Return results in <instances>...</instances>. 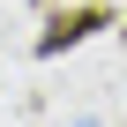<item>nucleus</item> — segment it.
Returning <instances> with one entry per match:
<instances>
[{"mask_svg": "<svg viewBox=\"0 0 127 127\" xmlns=\"http://www.w3.org/2000/svg\"><path fill=\"white\" fill-rule=\"evenodd\" d=\"M90 30H105V8H82V15H60V23H52V30L37 37V52L52 60V52H67V45H82Z\"/></svg>", "mask_w": 127, "mask_h": 127, "instance_id": "obj_1", "label": "nucleus"}]
</instances>
